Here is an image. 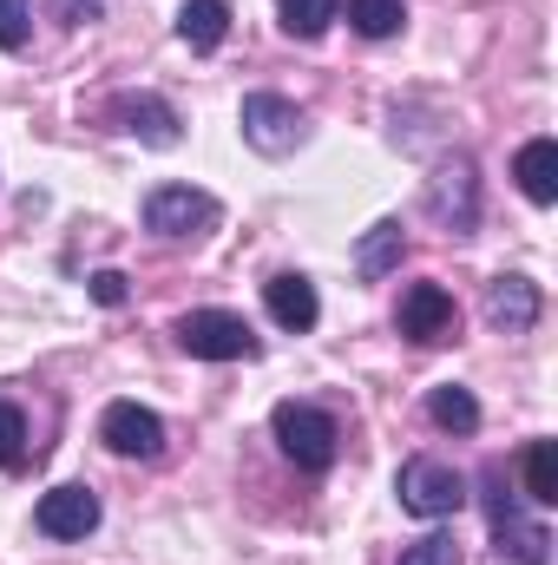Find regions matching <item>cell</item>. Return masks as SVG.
<instances>
[{"instance_id":"obj_1","label":"cell","mask_w":558,"mask_h":565,"mask_svg":"<svg viewBox=\"0 0 558 565\" xmlns=\"http://www.w3.org/2000/svg\"><path fill=\"white\" fill-rule=\"evenodd\" d=\"M480 507H486V526H493V540H500V559L552 565V533L513 507V493H506V467H486V473H480Z\"/></svg>"},{"instance_id":"obj_2","label":"cell","mask_w":558,"mask_h":565,"mask_svg":"<svg viewBox=\"0 0 558 565\" xmlns=\"http://www.w3.org/2000/svg\"><path fill=\"white\" fill-rule=\"evenodd\" d=\"M270 434H277V447L302 467V473H329L335 467V447H342V427L329 408H315V402H277V415H270Z\"/></svg>"},{"instance_id":"obj_3","label":"cell","mask_w":558,"mask_h":565,"mask_svg":"<svg viewBox=\"0 0 558 565\" xmlns=\"http://www.w3.org/2000/svg\"><path fill=\"white\" fill-rule=\"evenodd\" d=\"M178 349L184 355H197V362H250L264 342H257V329L237 316V309H191V316H178Z\"/></svg>"},{"instance_id":"obj_4","label":"cell","mask_w":558,"mask_h":565,"mask_svg":"<svg viewBox=\"0 0 558 565\" xmlns=\"http://www.w3.org/2000/svg\"><path fill=\"white\" fill-rule=\"evenodd\" d=\"M420 204H427V217H433L447 237H466V231L480 224V171H473V158H466V151L440 158Z\"/></svg>"},{"instance_id":"obj_5","label":"cell","mask_w":558,"mask_h":565,"mask_svg":"<svg viewBox=\"0 0 558 565\" xmlns=\"http://www.w3.org/2000/svg\"><path fill=\"white\" fill-rule=\"evenodd\" d=\"M395 493H401V507L415 513V520H453L473 493H466V473H453L447 460H401V473H395Z\"/></svg>"},{"instance_id":"obj_6","label":"cell","mask_w":558,"mask_h":565,"mask_svg":"<svg viewBox=\"0 0 558 565\" xmlns=\"http://www.w3.org/2000/svg\"><path fill=\"white\" fill-rule=\"evenodd\" d=\"M217 217H224V204H217L211 191H197V184H158V191L144 198V231L164 237V244L204 237V231H217Z\"/></svg>"},{"instance_id":"obj_7","label":"cell","mask_w":558,"mask_h":565,"mask_svg":"<svg viewBox=\"0 0 558 565\" xmlns=\"http://www.w3.org/2000/svg\"><path fill=\"white\" fill-rule=\"evenodd\" d=\"M237 126H244V145L264 151V158H289L296 145L309 139V119H302L296 99H282V93H244Z\"/></svg>"},{"instance_id":"obj_8","label":"cell","mask_w":558,"mask_h":565,"mask_svg":"<svg viewBox=\"0 0 558 565\" xmlns=\"http://www.w3.org/2000/svg\"><path fill=\"white\" fill-rule=\"evenodd\" d=\"M395 329H401L408 342H420V349H433V342H453V335H460V302H453L440 282H415V289H401Z\"/></svg>"},{"instance_id":"obj_9","label":"cell","mask_w":558,"mask_h":565,"mask_svg":"<svg viewBox=\"0 0 558 565\" xmlns=\"http://www.w3.org/2000/svg\"><path fill=\"white\" fill-rule=\"evenodd\" d=\"M99 440L119 454V460H158L164 454V422L139 408V402H112L106 415H99Z\"/></svg>"},{"instance_id":"obj_10","label":"cell","mask_w":558,"mask_h":565,"mask_svg":"<svg viewBox=\"0 0 558 565\" xmlns=\"http://www.w3.org/2000/svg\"><path fill=\"white\" fill-rule=\"evenodd\" d=\"M33 526H40V540H86L99 526V493L79 487V480L73 487H53V493H40Z\"/></svg>"},{"instance_id":"obj_11","label":"cell","mask_w":558,"mask_h":565,"mask_svg":"<svg viewBox=\"0 0 558 565\" xmlns=\"http://www.w3.org/2000/svg\"><path fill=\"white\" fill-rule=\"evenodd\" d=\"M539 316H546V296H539L533 277H493L486 282V322L500 335H526Z\"/></svg>"},{"instance_id":"obj_12","label":"cell","mask_w":558,"mask_h":565,"mask_svg":"<svg viewBox=\"0 0 558 565\" xmlns=\"http://www.w3.org/2000/svg\"><path fill=\"white\" fill-rule=\"evenodd\" d=\"M264 302H270V322L289 329V335H309L322 322V296H315V282L302 277V270H277V277L264 282Z\"/></svg>"},{"instance_id":"obj_13","label":"cell","mask_w":558,"mask_h":565,"mask_svg":"<svg viewBox=\"0 0 558 565\" xmlns=\"http://www.w3.org/2000/svg\"><path fill=\"white\" fill-rule=\"evenodd\" d=\"M119 119H126V132H132L139 145H158V151H171V145L184 139L178 106L158 99V93H132V99H119Z\"/></svg>"},{"instance_id":"obj_14","label":"cell","mask_w":558,"mask_h":565,"mask_svg":"<svg viewBox=\"0 0 558 565\" xmlns=\"http://www.w3.org/2000/svg\"><path fill=\"white\" fill-rule=\"evenodd\" d=\"M178 40L191 53H217L230 40V0H184L178 7Z\"/></svg>"},{"instance_id":"obj_15","label":"cell","mask_w":558,"mask_h":565,"mask_svg":"<svg viewBox=\"0 0 558 565\" xmlns=\"http://www.w3.org/2000/svg\"><path fill=\"white\" fill-rule=\"evenodd\" d=\"M513 178L533 204H552L558 198V139H526L513 158Z\"/></svg>"},{"instance_id":"obj_16","label":"cell","mask_w":558,"mask_h":565,"mask_svg":"<svg viewBox=\"0 0 558 565\" xmlns=\"http://www.w3.org/2000/svg\"><path fill=\"white\" fill-rule=\"evenodd\" d=\"M401 250H408V231L395 217H382L362 244H355V277L362 282H382L388 270H401Z\"/></svg>"},{"instance_id":"obj_17","label":"cell","mask_w":558,"mask_h":565,"mask_svg":"<svg viewBox=\"0 0 558 565\" xmlns=\"http://www.w3.org/2000/svg\"><path fill=\"white\" fill-rule=\"evenodd\" d=\"M519 480H526V500H533V507H558V447L552 440H526Z\"/></svg>"},{"instance_id":"obj_18","label":"cell","mask_w":558,"mask_h":565,"mask_svg":"<svg viewBox=\"0 0 558 565\" xmlns=\"http://www.w3.org/2000/svg\"><path fill=\"white\" fill-rule=\"evenodd\" d=\"M427 422L447 427V434H473V427H480V402H473V388L440 382V388L427 395Z\"/></svg>"},{"instance_id":"obj_19","label":"cell","mask_w":558,"mask_h":565,"mask_svg":"<svg viewBox=\"0 0 558 565\" xmlns=\"http://www.w3.org/2000/svg\"><path fill=\"white\" fill-rule=\"evenodd\" d=\"M335 13H342V0H277V20L289 40H322L335 26Z\"/></svg>"},{"instance_id":"obj_20","label":"cell","mask_w":558,"mask_h":565,"mask_svg":"<svg viewBox=\"0 0 558 565\" xmlns=\"http://www.w3.org/2000/svg\"><path fill=\"white\" fill-rule=\"evenodd\" d=\"M401 20H408L401 0H348V26L362 40H388V33H401Z\"/></svg>"},{"instance_id":"obj_21","label":"cell","mask_w":558,"mask_h":565,"mask_svg":"<svg viewBox=\"0 0 558 565\" xmlns=\"http://www.w3.org/2000/svg\"><path fill=\"white\" fill-rule=\"evenodd\" d=\"M26 40H33V7L0 0V53H26Z\"/></svg>"},{"instance_id":"obj_22","label":"cell","mask_w":558,"mask_h":565,"mask_svg":"<svg viewBox=\"0 0 558 565\" xmlns=\"http://www.w3.org/2000/svg\"><path fill=\"white\" fill-rule=\"evenodd\" d=\"M401 565H460V540L453 533H427L415 546H401Z\"/></svg>"},{"instance_id":"obj_23","label":"cell","mask_w":558,"mask_h":565,"mask_svg":"<svg viewBox=\"0 0 558 565\" xmlns=\"http://www.w3.org/2000/svg\"><path fill=\"white\" fill-rule=\"evenodd\" d=\"M20 460H26V415L0 402V467H20Z\"/></svg>"},{"instance_id":"obj_24","label":"cell","mask_w":558,"mask_h":565,"mask_svg":"<svg viewBox=\"0 0 558 565\" xmlns=\"http://www.w3.org/2000/svg\"><path fill=\"white\" fill-rule=\"evenodd\" d=\"M126 296H132V289H126V277H119V270H99V277H93V302H106V309H119Z\"/></svg>"},{"instance_id":"obj_25","label":"cell","mask_w":558,"mask_h":565,"mask_svg":"<svg viewBox=\"0 0 558 565\" xmlns=\"http://www.w3.org/2000/svg\"><path fill=\"white\" fill-rule=\"evenodd\" d=\"M93 7H99V0H60V13H66V20H73V26H79V20H86V13H93Z\"/></svg>"}]
</instances>
